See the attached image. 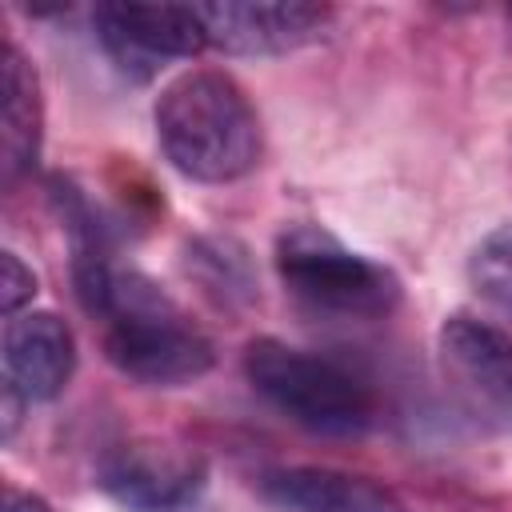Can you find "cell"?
<instances>
[{"mask_svg":"<svg viewBox=\"0 0 512 512\" xmlns=\"http://www.w3.org/2000/svg\"><path fill=\"white\" fill-rule=\"evenodd\" d=\"M152 116L168 164L188 180L228 184L260 164V116L244 88L216 68H192L164 84Z\"/></svg>","mask_w":512,"mask_h":512,"instance_id":"1","label":"cell"},{"mask_svg":"<svg viewBox=\"0 0 512 512\" xmlns=\"http://www.w3.org/2000/svg\"><path fill=\"white\" fill-rule=\"evenodd\" d=\"M88 312L104 320L108 364L136 384L180 388L216 364L212 340L144 272L112 268Z\"/></svg>","mask_w":512,"mask_h":512,"instance_id":"2","label":"cell"},{"mask_svg":"<svg viewBox=\"0 0 512 512\" xmlns=\"http://www.w3.org/2000/svg\"><path fill=\"white\" fill-rule=\"evenodd\" d=\"M248 384L292 424L320 436H360L376 420L372 388L344 364L260 336L244 352Z\"/></svg>","mask_w":512,"mask_h":512,"instance_id":"3","label":"cell"},{"mask_svg":"<svg viewBox=\"0 0 512 512\" xmlns=\"http://www.w3.org/2000/svg\"><path fill=\"white\" fill-rule=\"evenodd\" d=\"M276 272L284 288L320 316L376 320L400 304V280L384 264L344 248L316 224H292L280 236Z\"/></svg>","mask_w":512,"mask_h":512,"instance_id":"4","label":"cell"},{"mask_svg":"<svg viewBox=\"0 0 512 512\" xmlns=\"http://www.w3.org/2000/svg\"><path fill=\"white\" fill-rule=\"evenodd\" d=\"M436 356L452 400L480 428H512V336L496 324L452 312L436 332Z\"/></svg>","mask_w":512,"mask_h":512,"instance_id":"5","label":"cell"},{"mask_svg":"<svg viewBox=\"0 0 512 512\" xmlns=\"http://www.w3.org/2000/svg\"><path fill=\"white\" fill-rule=\"evenodd\" d=\"M96 36L120 72L132 80L156 76L168 60H188L208 48L196 4H96Z\"/></svg>","mask_w":512,"mask_h":512,"instance_id":"6","label":"cell"},{"mask_svg":"<svg viewBox=\"0 0 512 512\" xmlns=\"http://www.w3.org/2000/svg\"><path fill=\"white\" fill-rule=\"evenodd\" d=\"M204 24V40L228 56H284L296 52L328 28L332 12L324 4L284 0V4H256V0H216L196 4Z\"/></svg>","mask_w":512,"mask_h":512,"instance_id":"7","label":"cell"},{"mask_svg":"<svg viewBox=\"0 0 512 512\" xmlns=\"http://www.w3.org/2000/svg\"><path fill=\"white\" fill-rule=\"evenodd\" d=\"M208 468L196 452L132 440L100 464V488L128 512H184L204 492Z\"/></svg>","mask_w":512,"mask_h":512,"instance_id":"8","label":"cell"},{"mask_svg":"<svg viewBox=\"0 0 512 512\" xmlns=\"http://www.w3.org/2000/svg\"><path fill=\"white\" fill-rule=\"evenodd\" d=\"M76 368L72 328L56 312H20L4 328V388L28 404L56 400Z\"/></svg>","mask_w":512,"mask_h":512,"instance_id":"9","label":"cell"},{"mask_svg":"<svg viewBox=\"0 0 512 512\" xmlns=\"http://www.w3.org/2000/svg\"><path fill=\"white\" fill-rule=\"evenodd\" d=\"M260 496L280 512H408V504L388 484L312 464L264 472Z\"/></svg>","mask_w":512,"mask_h":512,"instance_id":"10","label":"cell"},{"mask_svg":"<svg viewBox=\"0 0 512 512\" xmlns=\"http://www.w3.org/2000/svg\"><path fill=\"white\" fill-rule=\"evenodd\" d=\"M0 92H4V112H0V148H4V180H16L32 172L40 156V136H44V104H40V76L28 64V56L16 44H4L0 60Z\"/></svg>","mask_w":512,"mask_h":512,"instance_id":"11","label":"cell"},{"mask_svg":"<svg viewBox=\"0 0 512 512\" xmlns=\"http://www.w3.org/2000/svg\"><path fill=\"white\" fill-rule=\"evenodd\" d=\"M188 276L220 308H248L256 300V272L248 248L232 236H196L184 256Z\"/></svg>","mask_w":512,"mask_h":512,"instance_id":"12","label":"cell"},{"mask_svg":"<svg viewBox=\"0 0 512 512\" xmlns=\"http://www.w3.org/2000/svg\"><path fill=\"white\" fill-rule=\"evenodd\" d=\"M468 280L476 296L512 320V224L492 228L468 256Z\"/></svg>","mask_w":512,"mask_h":512,"instance_id":"13","label":"cell"},{"mask_svg":"<svg viewBox=\"0 0 512 512\" xmlns=\"http://www.w3.org/2000/svg\"><path fill=\"white\" fill-rule=\"evenodd\" d=\"M36 296V276L32 268H24V260L16 252H0V308L4 316H20L24 304H32Z\"/></svg>","mask_w":512,"mask_h":512,"instance_id":"14","label":"cell"},{"mask_svg":"<svg viewBox=\"0 0 512 512\" xmlns=\"http://www.w3.org/2000/svg\"><path fill=\"white\" fill-rule=\"evenodd\" d=\"M0 512H52V504L36 492H24V488H4V508Z\"/></svg>","mask_w":512,"mask_h":512,"instance_id":"15","label":"cell"}]
</instances>
